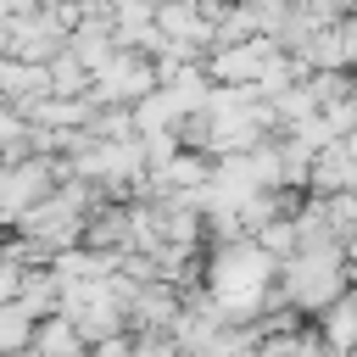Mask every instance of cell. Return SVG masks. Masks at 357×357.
Here are the masks:
<instances>
[{"label": "cell", "instance_id": "obj_1", "mask_svg": "<svg viewBox=\"0 0 357 357\" xmlns=\"http://www.w3.org/2000/svg\"><path fill=\"white\" fill-rule=\"evenodd\" d=\"M351 357H357V346H351Z\"/></svg>", "mask_w": 357, "mask_h": 357}]
</instances>
